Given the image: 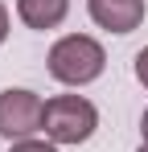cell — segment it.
I'll return each mask as SVG.
<instances>
[{
	"mask_svg": "<svg viewBox=\"0 0 148 152\" xmlns=\"http://www.w3.org/2000/svg\"><path fill=\"white\" fill-rule=\"evenodd\" d=\"M45 70L53 82H62V86H91L103 78L107 70V50L99 45L91 33H66V37H58L45 53Z\"/></svg>",
	"mask_w": 148,
	"mask_h": 152,
	"instance_id": "obj_1",
	"label": "cell"
},
{
	"mask_svg": "<svg viewBox=\"0 0 148 152\" xmlns=\"http://www.w3.org/2000/svg\"><path fill=\"white\" fill-rule=\"evenodd\" d=\"M41 132L58 148H78L99 132V107L86 95H53V99H45Z\"/></svg>",
	"mask_w": 148,
	"mask_h": 152,
	"instance_id": "obj_2",
	"label": "cell"
},
{
	"mask_svg": "<svg viewBox=\"0 0 148 152\" xmlns=\"http://www.w3.org/2000/svg\"><path fill=\"white\" fill-rule=\"evenodd\" d=\"M45 119V99L29 86H4L0 91V136L8 144L33 140Z\"/></svg>",
	"mask_w": 148,
	"mask_h": 152,
	"instance_id": "obj_3",
	"label": "cell"
},
{
	"mask_svg": "<svg viewBox=\"0 0 148 152\" xmlns=\"http://www.w3.org/2000/svg\"><path fill=\"white\" fill-rule=\"evenodd\" d=\"M86 17L107 33H136L148 17V0H86Z\"/></svg>",
	"mask_w": 148,
	"mask_h": 152,
	"instance_id": "obj_4",
	"label": "cell"
},
{
	"mask_svg": "<svg viewBox=\"0 0 148 152\" xmlns=\"http://www.w3.org/2000/svg\"><path fill=\"white\" fill-rule=\"evenodd\" d=\"M17 17H21V25L45 33L70 17V0H17Z\"/></svg>",
	"mask_w": 148,
	"mask_h": 152,
	"instance_id": "obj_5",
	"label": "cell"
},
{
	"mask_svg": "<svg viewBox=\"0 0 148 152\" xmlns=\"http://www.w3.org/2000/svg\"><path fill=\"white\" fill-rule=\"evenodd\" d=\"M8 152H58V144H49V140H17V144H8Z\"/></svg>",
	"mask_w": 148,
	"mask_h": 152,
	"instance_id": "obj_6",
	"label": "cell"
},
{
	"mask_svg": "<svg viewBox=\"0 0 148 152\" xmlns=\"http://www.w3.org/2000/svg\"><path fill=\"white\" fill-rule=\"evenodd\" d=\"M132 74H136V82H140V86L148 91V45L136 53V58H132Z\"/></svg>",
	"mask_w": 148,
	"mask_h": 152,
	"instance_id": "obj_7",
	"label": "cell"
},
{
	"mask_svg": "<svg viewBox=\"0 0 148 152\" xmlns=\"http://www.w3.org/2000/svg\"><path fill=\"white\" fill-rule=\"evenodd\" d=\"M8 29H12V17H8V4L0 0V45L8 41Z\"/></svg>",
	"mask_w": 148,
	"mask_h": 152,
	"instance_id": "obj_8",
	"label": "cell"
},
{
	"mask_svg": "<svg viewBox=\"0 0 148 152\" xmlns=\"http://www.w3.org/2000/svg\"><path fill=\"white\" fill-rule=\"evenodd\" d=\"M140 144H148V107L140 111Z\"/></svg>",
	"mask_w": 148,
	"mask_h": 152,
	"instance_id": "obj_9",
	"label": "cell"
},
{
	"mask_svg": "<svg viewBox=\"0 0 148 152\" xmlns=\"http://www.w3.org/2000/svg\"><path fill=\"white\" fill-rule=\"evenodd\" d=\"M136 152H148V144H140V148H136Z\"/></svg>",
	"mask_w": 148,
	"mask_h": 152,
	"instance_id": "obj_10",
	"label": "cell"
}]
</instances>
